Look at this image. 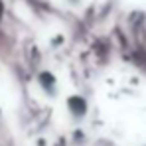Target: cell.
<instances>
[{"instance_id": "1", "label": "cell", "mask_w": 146, "mask_h": 146, "mask_svg": "<svg viewBox=\"0 0 146 146\" xmlns=\"http://www.w3.org/2000/svg\"><path fill=\"white\" fill-rule=\"evenodd\" d=\"M36 85L40 87V91L46 95V97H55L59 93V81L49 69H44V71L38 73L36 77Z\"/></svg>"}, {"instance_id": "3", "label": "cell", "mask_w": 146, "mask_h": 146, "mask_svg": "<svg viewBox=\"0 0 146 146\" xmlns=\"http://www.w3.org/2000/svg\"><path fill=\"white\" fill-rule=\"evenodd\" d=\"M67 4H71V6H79V4H83V0H67Z\"/></svg>"}, {"instance_id": "2", "label": "cell", "mask_w": 146, "mask_h": 146, "mask_svg": "<svg viewBox=\"0 0 146 146\" xmlns=\"http://www.w3.org/2000/svg\"><path fill=\"white\" fill-rule=\"evenodd\" d=\"M65 109L69 113V117L75 121H83L89 113V103L87 99L81 97V95H69L65 99Z\"/></svg>"}]
</instances>
